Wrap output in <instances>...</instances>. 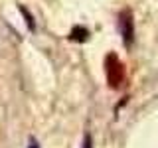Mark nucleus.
I'll return each instance as SVG.
<instances>
[{
  "mask_svg": "<svg viewBox=\"0 0 158 148\" xmlns=\"http://www.w3.org/2000/svg\"><path fill=\"white\" fill-rule=\"evenodd\" d=\"M105 73H107V83L111 89H118L125 83V65H123V61L118 59L117 53H109L105 57Z\"/></svg>",
  "mask_w": 158,
  "mask_h": 148,
  "instance_id": "f257e3e1",
  "label": "nucleus"
},
{
  "mask_svg": "<svg viewBox=\"0 0 158 148\" xmlns=\"http://www.w3.org/2000/svg\"><path fill=\"white\" fill-rule=\"evenodd\" d=\"M118 32H121L123 43L127 47L135 43V20H132V12L128 8L121 10V14H118Z\"/></svg>",
  "mask_w": 158,
  "mask_h": 148,
  "instance_id": "f03ea898",
  "label": "nucleus"
},
{
  "mask_svg": "<svg viewBox=\"0 0 158 148\" xmlns=\"http://www.w3.org/2000/svg\"><path fill=\"white\" fill-rule=\"evenodd\" d=\"M89 30L85 26H73V30L69 32V39L71 42H79V43H83V42H87L89 39Z\"/></svg>",
  "mask_w": 158,
  "mask_h": 148,
  "instance_id": "7ed1b4c3",
  "label": "nucleus"
},
{
  "mask_svg": "<svg viewBox=\"0 0 158 148\" xmlns=\"http://www.w3.org/2000/svg\"><path fill=\"white\" fill-rule=\"evenodd\" d=\"M20 12H22L24 20H26V26H28V30H32V32H34V30H36V22H34V16H32V14H30V12H28V10L24 8V6H20Z\"/></svg>",
  "mask_w": 158,
  "mask_h": 148,
  "instance_id": "20e7f679",
  "label": "nucleus"
},
{
  "mask_svg": "<svg viewBox=\"0 0 158 148\" xmlns=\"http://www.w3.org/2000/svg\"><path fill=\"white\" fill-rule=\"evenodd\" d=\"M81 148H93V138H91V134H87L83 136V144H81Z\"/></svg>",
  "mask_w": 158,
  "mask_h": 148,
  "instance_id": "39448f33",
  "label": "nucleus"
},
{
  "mask_svg": "<svg viewBox=\"0 0 158 148\" xmlns=\"http://www.w3.org/2000/svg\"><path fill=\"white\" fill-rule=\"evenodd\" d=\"M28 148H42V146H40V142H38V138H34V136H30V140H28Z\"/></svg>",
  "mask_w": 158,
  "mask_h": 148,
  "instance_id": "423d86ee",
  "label": "nucleus"
}]
</instances>
